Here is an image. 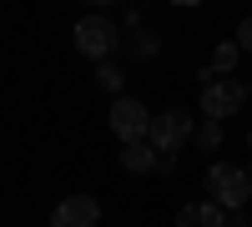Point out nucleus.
I'll use <instances>...</instances> for the list:
<instances>
[{"instance_id": "nucleus-9", "label": "nucleus", "mask_w": 252, "mask_h": 227, "mask_svg": "<svg viewBox=\"0 0 252 227\" xmlns=\"http://www.w3.org/2000/svg\"><path fill=\"white\" fill-rule=\"evenodd\" d=\"M237 56H242V46L237 40H222V46L212 51V61H207V71H202V81H217V76H227L237 66Z\"/></svg>"}, {"instance_id": "nucleus-18", "label": "nucleus", "mask_w": 252, "mask_h": 227, "mask_svg": "<svg viewBox=\"0 0 252 227\" xmlns=\"http://www.w3.org/2000/svg\"><path fill=\"white\" fill-rule=\"evenodd\" d=\"M247 172H252V162H247Z\"/></svg>"}, {"instance_id": "nucleus-15", "label": "nucleus", "mask_w": 252, "mask_h": 227, "mask_svg": "<svg viewBox=\"0 0 252 227\" xmlns=\"http://www.w3.org/2000/svg\"><path fill=\"white\" fill-rule=\"evenodd\" d=\"M86 5H116V0H86Z\"/></svg>"}, {"instance_id": "nucleus-10", "label": "nucleus", "mask_w": 252, "mask_h": 227, "mask_svg": "<svg viewBox=\"0 0 252 227\" xmlns=\"http://www.w3.org/2000/svg\"><path fill=\"white\" fill-rule=\"evenodd\" d=\"M121 81H126V71L116 66V61H96V86H101V91L121 96Z\"/></svg>"}, {"instance_id": "nucleus-11", "label": "nucleus", "mask_w": 252, "mask_h": 227, "mask_svg": "<svg viewBox=\"0 0 252 227\" xmlns=\"http://www.w3.org/2000/svg\"><path fill=\"white\" fill-rule=\"evenodd\" d=\"M222 136H227V127H222V121H212V116H207L202 127H197V147H202V152H217V147H222Z\"/></svg>"}, {"instance_id": "nucleus-6", "label": "nucleus", "mask_w": 252, "mask_h": 227, "mask_svg": "<svg viewBox=\"0 0 252 227\" xmlns=\"http://www.w3.org/2000/svg\"><path fill=\"white\" fill-rule=\"evenodd\" d=\"M101 222V202L76 192V197H61L56 212H51V227H96Z\"/></svg>"}, {"instance_id": "nucleus-5", "label": "nucleus", "mask_w": 252, "mask_h": 227, "mask_svg": "<svg viewBox=\"0 0 252 227\" xmlns=\"http://www.w3.org/2000/svg\"><path fill=\"white\" fill-rule=\"evenodd\" d=\"M111 131H116V141H121V147H126V141H146V131H152V111H146L141 106V101L136 96H111Z\"/></svg>"}, {"instance_id": "nucleus-2", "label": "nucleus", "mask_w": 252, "mask_h": 227, "mask_svg": "<svg viewBox=\"0 0 252 227\" xmlns=\"http://www.w3.org/2000/svg\"><path fill=\"white\" fill-rule=\"evenodd\" d=\"M71 35H76V51L91 56V61H111L116 46H121V26L106 20V15H81Z\"/></svg>"}, {"instance_id": "nucleus-13", "label": "nucleus", "mask_w": 252, "mask_h": 227, "mask_svg": "<svg viewBox=\"0 0 252 227\" xmlns=\"http://www.w3.org/2000/svg\"><path fill=\"white\" fill-rule=\"evenodd\" d=\"M237 46H242V51L252 56V15H247V20H242V26H237Z\"/></svg>"}, {"instance_id": "nucleus-16", "label": "nucleus", "mask_w": 252, "mask_h": 227, "mask_svg": "<svg viewBox=\"0 0 252 227\" xmlns=\"http://www.w3.org/2000/svg\"><path fill=\"white\" fill-rule=\"evenodd\" d=\"M177 5H197V0H177Z\"/></svg>"}, {"instance_id": "nucleus-7", "label": "nucleus", "mask_w": 252, "mask_h": 227, "mask_svg": "<svg viewBox=\"0 0 252 227\" xmlns=\"http://www.w3.org/2000/svg\"><path fill=\"white\" fill-rule=\"evenodd\" d=\"M177 227H227V207L212 197H202V202H187V207L177 212Z\"/></svg>"}, {"instance_id": "nucleus-1", "label": "nucleus", "mask_w": 252, "mask_h": 227, "mask_svg": "<svg viewBox=\"0 0 252 227\" xmlns=\"http://www.w3.org/2000/svg\"><path fill=\"white\" fill-rule=\"evenodd\" d=\"M202 187H207L212 202H222L227 212H237V207H247V197H252V172L232 167V162H212L207 177H202Z\"/></svg>"}, {"instance_id": "nucleus-3", "label": "nucleus", "mask_w": 252, "mask_h": 227, "mask_svg": "<svg viewBox=\"0 0 252 227\" xmlns=\"http://www.w3.org/2000/svg\"><path fill=\"white\" fill-rule=\"evenodd\" d=\"M146 141L161 152V157H177L187 141H197V121L187 116L182 106H172V111H157L152 116V131H146Z\"/></svg>"}, {"instance_id": "nucleus-14", "label": "nucleus", "mask_w": 252, "mask_h": 227, "mask_svg": "<svg viewBox=\"0 0 252 227\" xmlns=\"http://www.w3.org/2000/svg\"><path fill=\"white\" fill-rule=\"evenodd\" d=\"M227 227H247V217H227Z\"/></svg>"}, {"instance_id": "nucleus-4", "label": "nucleus", "mask_w": 252, "mask_h": 227, "mask_svg": "<svg viewBox=\"0 0 252 227\" xmlns=\"http://www.w3.org/2000/svg\"><path fill=\"white\" fill-rule=\"evenodd\" d=\"M247 86L237 76H217V81H202V116H212V121H227V116H237L247 106Z\"/></svg>"}, {"instance_id": "nucleus-17", "label": "nucleus", "mask_w": 252, "mask_h": 227, "mask_svg": "<svg viewBox=\"0 0 252 227\" xmlns=\"http://www.w3.org/2000/svg\"><path fill=\"white\" fill-rule=\"evenodd\" d=\"M247 96H252V81H247Z\"/></svg>"}, {"instance_id": "nucleus-12", "label": "nucleus", "mask_w": 252, "mask_h": 227, "mask_svg": "<svg viewBox=\"0 0 252 227\" xmlns=\"http://www.w3.org/2000/svg\"><path fill=\"white\" fill-rule=\"evenodd\" d=\"M131 51H136L141 61H152V56L161 51V40H157V35H136V46H131Z\"/></svg>"}, {"instance_id": "nucleus-8", "label": "nucleus", "mask_w": 252, "mask_h": 227, "mask_svg": "<svg viewBox=\"0 0 252 227\" xmlns=\"http://www.w3.org/2000/svg\"><path fill=\"white\" fill-rule=\"evenodd\" d=\"M116 162H121V172H131V177H146V172H157V162H161V152L152 147V141H126Z\"/></svg>"}]
</instances>
